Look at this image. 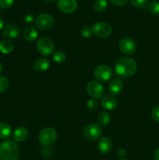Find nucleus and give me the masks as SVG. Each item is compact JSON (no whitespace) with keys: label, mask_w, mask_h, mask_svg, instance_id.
<instances>
[{"label":"nucleus","mask_w":159,"mask_h":160,"mask_svg":"<svg viewBox=\"0 0 159 160\" xmlns=\"http://www.w3.org/2000/svg\"><path fill=\"white\" fill-rule=\"evenodd\" d=\"M54 24V19L50 14L41 13L36 18V26L41 31H47Z\"/></svg>","instance_id":"9d476101"},{"label":"nucleus","mask_w":159,"mask_h":160,"mask_svg":"<svg viewBox=\"0 0 159 160\" xmlns=\"http://www.w3.org/2000/svg\"><path fill=\"white\" fill-rule=\"evenodd\" d=\"M108 8V2L106 0H95L93 3V9L96 12H102Z\"/></svg>","instance_id":"4be33fe9"},{"label":"nucleus","mask_w":159,"mask_h":160,"mask_svg":"<svg viewBox=\"0 0 159 160\" xmlns=\"http://www.w3.org/2000/svg\"><path fill=\"white\" fill-rule=\"evenodd\" d=\"M3 27H4V23H3V20L0 18V31L2 29Z\"/></svg>","instance_id":"f704fd0d"},{"label":"nucleus","mask_w":159,"mask_h":160,"mask_svg":"<svg viewBox=\"0 0 159 160\" xmlns=\"http://www.w3.org/2000/svg\"><path fill=\"white\" fill-rule=\"evenodd\" d=\"M29 131L25 127H19L14 131L13 139L17 142H23L27 139Z\"/></svg>","instance_id":"2eb2a0df"},{"label":"nucleus","mask_w":159,"mask_h":160,"mask_svg":"<svg viewBox=\"0 0 159 160\" xmlns=\"http://www.w3.org/2000/svg\"><path fill=\"white\" fill-rule=\"evenodd\" d=\"M2 64L0 63V73H2Z\"/></svg>","instance_id":"e433bc0d"},{"label":"nucleus","mask_w":159,"mask_h":160,"mask_svg":"<svg viewBox=\"0 0 159 160\" xmlns=\"http://www.w3.org/2000/svg\"><path fill=\"white\" fill-rule=\"evenodd\" d=\"M98 148L101 154H108L112 151V142L108 137H102L99 139Z\"/></svg>","instance_id":"ddd939ff"},{"label":"nucleus","mask_w":159,"mask_h":160,"mask_svg":"<svg viewBox=\"0 0 159 160\" xmlns=\"http://www.w3.org/2000/svg\"><path fill=\"white\" fill-rule=\"evenodd\" d=\"M50 67V62L46 58H39L34 62V68L37 72H44L48 70Z\"/></svg>","instance_id":"f3484780"},{"label":"nucleus","mask_w":159,"mask_h":160,"mask_svg":"<svg viewBox=\"0 0 159 160\" xmlns=\"http://www.w3.org/2000/svg\"><path fill=\"white\" fill-rule=\"evenodd\" d=\"M84 137L88 141H95L102 135V128L97 123H89L83 131Z\"/></svg>","instance_id":"423d86ee"},{"label":"nucleus","mask_w":159,"mask_h":160,"mask_svg":"<svg viewBox=\"0 0 159 160\" xmlns=\"http://www.w3.org/2000/svg\"><path fill=\"white\" fill-rule=\"evenodd\" d=\"M120 51L125 55H132L137 51V43L134 40L129 38H124L118 43Z\"/></svg>","instance_id":"1a4fd4ad"},{"label":"nucleus","mask_w":159,"mask_h":160,"mask_svg":"<svg viewBox=\"0 0 159 160\" xmlns=\"http://www.w3.org/2000/svg\"><path fill=\"white\" fill-rule=\"evenodd\" d=\"M42 1L45 2H46V3H51V2H54L55 0H42Z\"/></svg>","instance_id":"c9c22d12"},{"label":"nucleus","mask_w":159,"mask_h":160,"mask_svg":"<svg viewBox=\"0 0 159 160\" xmlns=\"http://www.w3.org/2000/svg\"><path fill=\"white\" fill-rule=\"evenodd\" d=\"M53 60L56 62V63H63L66 59V56H65V52L62 51H56L53 53Z\"/></svg>","instance_id":"5701e85b"},{"label":"nucleus","mask_w":159,"mask_h":160,"mask_svg":"<svg viewBox=\"0 0 159 160\" xmlns=\"http://www.w3.org/2000/svg\"><path fill=\"white\" fill-rule=\"evenodd\" d=\"M92 33L99 38H107L112 33V28L106 22H98L92 26Z\"/></svg>","instance_id":"39448f33"},{"label":"nucleus","mask_w":159,"mask_h":160,"mask_svg":"<svg viewBox=\"0 0 159 160\" xmlns=\"http://www.w3.org/2000/svg\"><path fill=\"white\" fill-rule=\"evenodd\" d=\"M20 148L14 141L6 140L0 143V159L2 160H17Z\"/></svg>","instance_id":"f03ea898"},{"label":"nucleus","mask_w":159,"mask_h":160,"mask_svg":"<svg viewBox=\"0 0 159 160\" xmlns=\"http://www.w3.org/2000/svg\"><path fill=\"white\" fill-rule=\"evenodd\" d=\"M37 50L41 55L44 56H51L54 53L55 49V45L53 43L52 41L50 38L46 37H42L37 41Z\"/></svg>","instance_id":"20e7f679"},{"label":"nucleus","mask_w":159,"mask_h":160,"mask_svg":"<svg viewBox=\"0 0 159 160\" xmlns=\"http://www.w3.org/2000/svg\"><path fill=\"white\" fill-rule=\"evenodd\" d=\"M38 33H37V29L34 27H29L26 28L23 32V38L27 42H33L37 38Z\"/></svg>","instance_id":"a211bd4d"},{"label":"nucleus","mask_w":159,"mask_h":160,"mask_svg":"<svg viewBox=\"0 0 159 160\" xmlns=\"http://www.w3.org/2000/svg\"><path fill=\"white\" fill-rule=\"evenodd\" d=\"M101 106L107 110H112L118 106V101L112 95H107L101 99Z\"/></svg>","instance_id":"dca6fc26"},{"label":"nucleus","mask_w":159,"mask_h":160,"mask_svg":"<svg viewBox=\"0 0 159 160\" xmlns=\"http://www.w3.org/2000/svg\"><path fill=\"white\" fill-rule=\"evenodd\" d=\"M110 2L112 3V5L116 6H124L127 3L128 0H109Z\"/></svg>","instance_id":"7c9ffc66"},{"label":"nucleus","mask_w":159,"mask_h":160,"mask_svg":"<svg viewBox=\"0 0 159 160\" xmlns=\"http://www.w3.org/2000/svg\"><path fill=\"white\" fill-rule=\"evenodd\" d=\"M87 106L90 110H95L98 108V102L96 99H90L87 102Z\"/></svg>","instance_id":"c756f323"},{"label":"nucleus","mask_w":159,"mask_h":160,"mask_svg":"<svg viewBox=\"0 0 159 160\" xmlns=\"http://www.w3.org/2000/svg\"><path fill=\"white\" fill-rule=\"evenodd\" d=\"M148 10L153 15H158L159 14V1L154 0L149 3Z\"/></svg>","instance_id":"b1692460"},{"label":"nucleus","mask_w":159,"mask_h":160,"mask_svg":"<svg viewBox=\"0 0 159 160\" xmlns=\"http://www.w3.org/2000/svg\"><path fill=\"white\" fill-rule=\"evenodd\" d=\"M123 81L119 79H114L110 81L108 84V92L112 96L118 95L123 91Z\"/></svg>","instance_id":"4468645a"},{"label":"nucleus","mask_w":159,"mask_h":160,"mask_svg":"<svg viewBox=\"0 0 159 160\" xmlns=\"http://www.w3.org/2000/svg\"><path fill=\"white\" fill-rule=\"evenodd\" d=\"M0 160H1V159H0Z\"/></svg>","instance_id":"58836bf2"},{"label":"nucleus","mask_w":159,"mask_h":160,"mask_svg":"<svg viewBox=\"0 0 159 160\" xmlns=\"http://www.w3.org/2000/svg\"><path fill=\"white\" fill-rule=\"evenodd\" d=\"M110 120L111 117L108 112L102 111V112H100L98 113V122L100 126H107L110 123Z\"/></svg>","instance_id":"412c9836"},{"label":"nucleus","mask_w":159,"mask_h":160,"mask_svg":"<svg viewBox=\"0 0 159 160\" xmlns=\"http://www.w3.org/2000/svg\"><path fill=\"white\" fill-rule=\"evenodd\" d=\"M12 134V128L8 123L1 122L0 123V138L8 139Z\"/></svg>","instance_id":"aec40b11"},{"label":"nucleus","mask_w":159,"mask_h":160,"mask_svg":"<svg viewBox=\"0 0 159 160\" xmlns=\"http://www.w3.org/2000/svg\"><path fill=\"white\" fill-rule=\"evenodd\" d=\"M57 139V133L52 128H45L40 131L38 140L44 146H50L55 142Z\"/></svg>","instance_id":"7ed1b4c3"},{"label":"nucleus","mask_w":159,"mask_h":160,"mask_svg":"<svg viewBox=\"0 0 159 160\" xmlns=\"http://www.w3.org/2000/svg\"><path fill=\"white\" fill-rule=\"evenodd\" d=\"M137 70V62L128 56L117 59L115 64V72L121 78H128L133 76Z\"/></svg>","instance_id":"f257e3e1"},{"label":"nucleus","mask_w":159,"mask_h":160,"mask_svg":"<svg viewBox=\"0 0 159 160\" xmlns=\"http://www.w3.org/2000/svg\"><path fill=\"white\" fill-rule=\"evenodd\" d=\"M80 34L84 38H89L93 34V33H92V27L88 26V25L84 26V28L81 29Z\"/></svg>","instance_id":"a878e982"},{"label":"nucleus","mask_w":159,"mask_h":160,"mask_svg":"<svg viewBox=\"0 0 159 160\" xmlns=\"http://www.w3.org/2000/svg\"><path fill=\"white\" fill-rule=\"evenodd\" d=\"M14 0H0V7L4 9H8L12 6Z\"/></svg>","instance_id":"cd10ccee"},{"label":"nucleus","mask_w":159,"mask_h":160,"mask_svg":"<svg viewBox=\"0 0 159 160\" xmlns=\"http://www.w3.org/2000/svg\"><path fill=\"white\" fill-rule=\"evenodd\" d=\"M94 74V78H96L97 81H101V82H105V81H109L112 78L113 71L109 66L100 65L95 68Z\"/></svg>","instance_id":"0eeeda50"},{"label":"nucleus","mask_w":159,"mask_h":160,"mask_svg":"<svg viewBox=\"0 0 159 160\" xmlns=\"http://www.w3.org/2000/svg\"><path fill=\"white\" fill-rule=\"evenodd\" d=\"M20 35V28L13 23H8L5 27L2 32V37L7 39L17 38Z\"/></svg>","instance_id":"f8f14e48"},{"label":"nucleus","mask_w":159,"mask_h":160,"mask_svg":"<svg viewBox=\"0 0 159 160\" xmlns=\"http://www.w3.org/2000/svg\"><path fill=\"white\" fill-rule=\"evenodd\" d=\"M151 117L153 120L157 123H159V106H155L151 111Z\"/></svg>","instance_id":"c85d7f7f"},{"label":"nucleus","mask_w":159,"mask_h":160,"mask_svg":"<svg viewBox=\"0 0 159 160\" xmlns=\"http://www.w3.org/2000/svg\"><path fill=\"white\" fill-rule=\"evenodd\" d=\"M57 6L64 13H72L77 9L78 4L76 0H58Z\"/></svg>","instance_id":"9b49d317"},{"label":"nucleus","mask_w":159,"mask_h":160,"mask_svg":"<svg viewBox=\"0 0 159 160\" xmlns=\"http://www.w3.org/2000/svg\"><path fill=\"white\" fill-rule=\"evenodd\" d=\"M14 44L11 39L5 38L0 42V51L4 54H8L13 50Z\"/></svg>","instance_id":"6ab92c4d"},{"label":"nucleus","mask_w":159,"mask_h":160,"mask_svg":"<svg viewBox=\"0 0 159 160\" xmlns=\"http://www.w3.org/2000/svg\"><path fill=\"white\" fill-rule=\"evenodd\" d=\"M154 160H159V148L154 151Z\"/></svg>","instance_id":"72a5a7b5"},{"label":"nucleus","mask_w":159,"mask_h":160,"mask_svg":"<svg viewBox=\"0 0 159 160\" xmlns=\"http://www.w3.org/2000/svg\"><path fill=\"white\" fill-rule=\"evenodd\" d=\"M24 20L26 23H31V22L34 20V17H33V16L31 15V14H27V15L25 16Z\"/></svg>","instance_id":"473e14b6"},{"label":"nucleus","mask_w":159,"mask_h":160,"mask_svg":"<svg viewBox=\"0 0 159 160\" xmlns=\"http://www.w3.org/2000/svg\"><path fill=\"white\" fill-rule=\"evenodd\" d=\"M117 156L119 157V159H124L125 156H126V150L123 149V148H120L118 151V152H117Z\"/></svg>","instance_id":"2f4dec72"},{"label":"nucleus","mask_w":159,"mask_h":160,"mask_svg":"<svg viewBox=\"0 0 159 160\" xmlns=\"http://www.w3.org/2000/svg\"><path fill=\"white\" fill-rule=\"evenodd\" d=\"M131 4L136 8L146 7L149 4V0H130Z\"/></svg>","instance_id":"393cba45"},{"label":"nucleus","mask_w":159,"mask_h":160,"mask_svg":"<svg viewBox=\"0 0 159 160\" xmlns=\"http://www.w3.org/2000/svg\"><path fill=\"white\" fill-rule=\"evenodd\" d=\"M118 160H128V159H119Z\"/></svg>","instance_id":"4c0bfd02"},{"label":"nucleus","mask_w":159,"mask_h":160,"mask_svg":"<svg viewBox=\"0 0 159 160\" xmlns=\"http://www.w3.org/2000/svg\"><path fill=\"white\" fill-rule=\"evenodd\" d=\"M9 87V81L5 77H0V94L6 92Z\"/></svg>","instance_id":"bb28decb"},{"label":"nucleus","mask_w":159,"mask_h":160,"mask_svg":"<svg viewBox=\"0 0 159 160\" xmlns=\"http://www.w3.org/2000/svg\"><path fill=\"white\" fill-rule=\"evenodd\" d=\"M87 92L94 99L101 98L104 95V88L102 84L97 81H91L87 84Z\"/></svg>","instance_id":"6e6552de"}]
</instances>
